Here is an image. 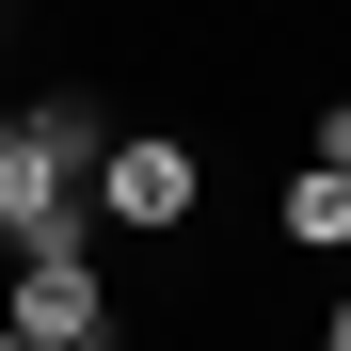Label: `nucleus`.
<instances>
[{
  "label": "nucleus",
  "mask_w": 351,
  "mask_h": 351,
  "mask_svg": "<svg viewBox=\"0 0 351 351\" xmlns=\"http://www.w3.org/2000/svg\"><path fill=\"white\" fill-rule=\"evenodd\" d=\"M192 208H208V144H192V128H112V160H96V240H192Z\"/></svg>",
  "instance_id": "nucleus-2"
},
{
  "label": "nucleus",
  "mask_w": 351,
  "mask_h": 351,
  "mask_svg": "<svg viewBox=\"0 0 351 351\" xmlns=\"http://www.w3.org/2000/svg\"><path fill=\"white\" fill-rule=\"evenodd\" d=\"M96 160H112L96 96H16V112H0V240H16V256L96 240Z\"/></svg>",
  "instance_id": "nucleus-1"
},
{
  "label": "nucleus",
  "mask_w": 351,
  "mask_h": 351,
  "mask_svg": "<svg viewBox=\"0 0 351 351\" xmlns=\"http://www.w3.org/2000/svg\"><path fill=\"white\" fill-rule=\"evenodd\" d=\"M0 351H32V335H16V319H0Z\"/></svg>",
  "instance_id": "nucleus-7"
},
{
  "label": "nucleus",
  "mask_w": 351,
  "mask_h": 351,
  "mask_svg": "<svg viewBox=\"0 0 351 351\" xmlns=\"http://www.w3.org/2000/svg\"><path fill=\"white\" fill-rule=\"evenodd\" d=\"M304 160H319V176H351V96L319 112V144H304Z\"/></svg>",
  "instance_id": "nucleus-5"
},
{
  "label": "nucleus",
  "mask_w": 351,
  "mask_h": 351,
  "mask_svg": "<svg viewBox=\"0 0 351 351\" xmlns=\"http://www.w3.org/2000/svg\"><path fill=\"white\" fill-rule=\"evenodd\" d=\"M96 351H128V335H96Z\"/></svg>",
  "instance_id": "nucleus-9"
},
{
  "label": "nucleus",
  "mask_w": 351,
  "mask_h": 351,
  "mask_svg": "<svg viewBox=\"0 0 351 351\" xmlns=\"http://www.w3.org/2000/svg\"><path fill=\"white\" fill-rule=\"evenodd\" d=\"M0 319H16L32 351H96V335H112V271H96V240L16 256V271H0Z\"/></svg>",
  "instance_id": "nucleus-3"
},
{
  "label": "nucleus",
  "mask_w": 351,
  "mask_h": 351,
  "mask_svg": "<svg viewBox=\"0 0 351 351\" xmlns=\"http://www.w3.org/2000/svg\"><path fill=\"white\" fill-rule=\"evenodd\" d=\"M0 271H16V240H0Z\"/></svg>",
  "instance_id": "nucleus-8"
},
{
  "label": "nucleus",
  "mask_w": 351,
  "mask_h": 351,
  "mask_svg": "<svg viewBox=\"0 0 351 351\" xmlns=\"http://www.w3.org/2000/svg\"><path fill=\"white\" fill-rule=\"evenodd\" d=\"M271 240H287V256H351V176H319V160H304V176L271 192Z\"/></svg>",
  "instance_id": "nucleus-4"
},
{
  "label": "nucleus",
  "mask_w": 351,
  "mask_h": 351,
  "mask_svg": "<svg viewBox=\"0 0 351 351\" xmlns=\"http://www.w3.org/2000/svg\"><path fill=\"white\" fill-rule=\"evenodd\" d=\"M319 351H351V304H319Z\"/></svg>",
  "instance_id": "nucleus-6"
}]
</instances>
